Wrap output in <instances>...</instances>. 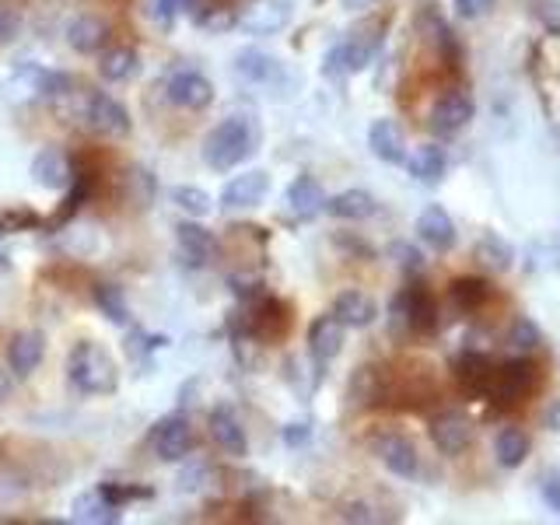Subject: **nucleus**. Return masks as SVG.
I'll return each mask as SVG.
<instances>
[{"label": "nucleus", "mask_w": 560, "mask_h": 525, "mask_svg": "<svg viewBox=\"0 0 560 525\" xmlns=\"http://www.w3.org/2000/svg\"><path fill=\"white\" fill-rule=\"evenodd\" d=\"M95 490L109 504H116V508H122L127 501H148L151 498V490L148 487H137V483H98Z\"/></svg>", "instance_id": "33"}, {"label": "nucleus", "mask_w": 560, "mask_h": 525, "mask_svg": "<svg viewBox=\"0 0 560 525\" xmlns=\"http://www.w3.org/2000/svg\"><path fill=\"white\" fill-rule=\"evenodd\" d=\"M98 74L102 81H133L140 74V52L133 46H113V49H102L98 52Z\"/></svg>", "instance_id": "25"}, {"label": "nucleus", "mask_w": 560, "mask_h": 525, "mask_svg": "<svg viewBox=\"0 0 560 525\" xmlns=\"http://www.w3.org/2000/svg\"><path fill=\"white\" fill-rule=\"evenodd\" d=\"M343 350V323L337 319V315H319L312 326H308V354L312 361L326 368L332 358H340Z\"/></svg>", "instance_id": "16"}, {"label": "nucleus", "mask_w": 560, "mask_h": 525, "mask_svg": "<svg viewBox=\"0 0 560 525\" xmlns=\"http://www.w3.org/2000/svg\"><path fill=\"white\" fill-rule=\"evenodd\" d=\"M84 119H88V127H92L98 137H113V140L130 137V130H133L130 113L122 109V105L113 95H105V92H92V95H88V102H84Z\"/></svg>", "instance_id": "6"}, {"label": "nucleus", "mask_w": 560, "mask_h": 525, "mask_svg": "<svg viewBox=\"0 0 560 525\" xmlns=\"http://www.w3.org/2000/svg\"><path fill=\"white\" fill-rule=\"evenodd\" d=\"M270 192V175L262 168H249L235 175V179H228V186L221 189V210H253L267 200Z\"/></svg>", "instance_id": "11"}, {"label": "nucleus", "mask_w": 560, "mask_h": 525, "mask_svg": "<svg viewBox=\"0 0 560 525\" xmlns=\"http://www.w3.org/2000/svg\"><path fill=\"white\" fill-rule=\"evenodd\" d=\"M332 315L343 323V329H364L375 323L378 305H375V298L364 291H343L337 294V302H332Z\"/></svg>", "instance_id": "23"}, {"label": "nucleus", "mask_w": 560, "mask_h": 525, "mask_svg": "<svg viewBox=\"0 0 560 525\" xmlns=\"http://www.w3.org/2000/svg\"><path fill=\"white\" fill-rule=\"evenodd\" d=\"M32 183L39 189H67L70 179H74V165H70V158L57 148H43L39 154L32 158Z\"/></svg>", "instance_id": "17"}, {"label": "nucleus", "mask_w": 560, "mask_h": 525, "mask_svg": "<svg viewBox=\"0 0 560 525\" xmlns=\"http://www.w3.org/2000/svg\"><path fill=\"white\" fill-rule=\"evenodd\" d=\"M494 4H498V0H452L455 14L466 18V22H477V18L490 14V11H494Z\"/></svg>", "instance_id": "39"}, {"label": "nucleus", "mask_w": 560, "mask_h": 525, "mask_svg": "<svg viewBox=\"0 0 560 525\" xmlns=\"http://www.w3.org/2000/svg\"><path fill=\"white\" fill-rule=\"evenodd\" d=\"M235 70L253 84H277L280 78H284L280 60L270 57V52H262V49H242L235 57Z\"/></svg>", "instance_id": "26"}, {"label": "nucleus", "mask_w": 560, "mask_h": 525, "mask_svg": "<svg viewBox=\"0 0 560 525\" xmlns=\"http://www.w3.org/2000/svg\"><path fill=\"white\" fill-rule=\"evenodd\" d=\"M259 144V130L249 116H228L203 137V162L214 172H232L249 162Z\"/></svg>", "instance_id": "1"}, {"label": "nucleus", "mask_w": 560, "mask_h": 525, "mask_svg": "<svg viewBox=\"0 0 560 525\" xmlns=\"http://www.w3.org/2000/svg\"><path fill=\"white\" fill-rule=\"evenodd\" d=\"M43 354H46V337L39 329H22L14 332L11 343H8V364L18 378H28L35 368L43 364Z\"/></svg>", "instance_id": "19"}, {"label": "nucleus", "mask_w": 560, "mask_h": 525, "mask_svg": "<svg viewBox=\"0 0 560 525\" xmlns=\"http://www.w3.org/2000/svg\"><path fill=\"white\" fill-rule=\"evenodd\" d=\"M417 238L428 245V249L434 253H448L452 245H455V224L448 218V210L445 207H424L420 210V218H417Z\"/></svg>", "instance_id": "21"}, {"label": "nucleus", "mask_w": 560, "mask_h": 525, "mask_svg": "<svg viewBox=\"0 0 560 525\" xmlns=\"http://www.w3.org/2000/svg\"><path fill=\"white\" fill-rule=\"evenodd\" d=\"M378 210L375 197L368 189H343L337 197H326V214L340 221H364Z\"/></svg>", "instance_id": "27"}, {"label": "nucleus", "mask_w": 560, "mask_h": 525, "mask_svg": "<svg viewBox=\"0 0 560 525\" xmlns=\"http://www.w3.org/2000/svg\"><path fill=\"white\" fill-rule=\"evenodd\" d=\"M165 98L172 105H179V109L200 113L214 102V84H210V78H203L200 70H175L165 84Z\"/></svg>", "instance_id": "9"}, {"label": "nucleus", "mask_w": 560, "mask_h": 525, "mask_svg": "<svg viewBox=\"0 0 560 525\" xmlns=\"http://www.w3.org/2000/svg\"><path fill=\"white\" fill-rule=\"evenodd\" d=\"M448 294H452V302L455 305H463V308H477V305H483L487 302V284L483 280H477V277H459L455 284L448 288Z\"/></svg>", "instance_id": "32"}, {"label": "nucleus", "mask_w": 560, "mask_h": 525, "mask_svg": "<svg viewBox=\"0 0 560 525\" xmlns=\"http://www.w3.org/2000/svg\"><path fill=\"white\" fill-rule=\"evenodd\" d=\"M175 242H179L183 259L189 262V267H197V270L207 267V262L218 256V242H214V235H210L207 228L197 224V221L175 224Z\"/></svg>", "instance_id": "20"}, {"label": "nucleus", "mask_w": 560, "mask_h": 525, "mask_svg": "<svg viewBox=\"0 0 560 525\" xmlns=\"http://www.w3.org/2000/svg\"><path fill=\"white\" fill-rule=\"evenodd\" d=\"M308 434H312V431H308L305 420H302V424H288V428H284V442H288L291 448H294V445H305V442H308Z\"/></svg>", "instance_id": "42"}, {"label": "nucleus", "mask_w": 560, "mask_h": 525, "mask_svg": "<svg viewBox=\"0 0 560 525\" xmlns=\"http://www.w3.org/2000/svg\"><path fill=\"white\" fill-rule=\"evenodd\" d=\"M18 32H22V14H18V8L8 4V0H0V46L14 43Z\"/></svg>", "instance_id": "35"}, {"label": "nucleus", "mask_w": 560, "mask_h": 525, "mask_svg": "<svg viewBox=\"0 0 560 525\" xmlns=\"http://www.w3.org/2000/svg\"><path fill=\"white\" fill-rule=\"evenodd\" d=\"M95 305L102 308V315L116 326H127L130 323V305H127V294L116 284H95Z\"/></svg>", "instance_id": "30"}, {"label": "nucleus", "mask_w": 560, "mask_h": 525, "mask_svg": "<svg viewBox=\"0 0 560 525\" xmlns=\"http://www.w3.org/2000/svg\"><path fill=\"white\" fill-rule=\"evenodd\" d=\"M291 0H249L235 14V25L245 35H277L280 28L291 25Z\"/></svg>", "instance_id": "7"}, {"label": "nucleus", "mask_w": 560, "mask_h": 525, "mask_svg": "<svg viewBox=\"0 0 560 525\" xmlns=\"http://www.w3.org/2000/svg\"><path fill=\"white\" fill-rule=\"evenodd\" d=\"M70 518L88 522V525H116L119 508L105 501L98 490H88V494H78L74 504H70Z\"/></svg>", "instance_id": "28"}, {"label": "nucleus", "mask_w": 560, "mask_h": 525, "mask_svg": "<svg viewBox=\"0 0 560 525\" xmlns=\"http://www.w3.org/2000/svg\"><path fill=\"white\" fill-rule=\"evenodd\" d=\"M8 393H11V375L4 372V368H0V407H4Z\"/></svg>", "instance_id": "43"}, {"label": "nucleus", "mask_w": 560, "mask_h": 525, "mask_svg": "<svg viewBox=\"0 0 560 525\" xmlns=\"http://www.w3.org/2000/svg\"><path fill=\"white\" fill-rule=\"evenodd\" d=\"M340 518H343V522H378L375 508H372V504H364V501H350V504H343Z\"/></svg>", "instance_id": "40"}, {"label": "nucleus", "mask_w": 560, "mask_h": 525, "mask_svg": "<svg viewBox=\"0 0 560 525\" xmlns=\"http://www.w3.org/2000/svg\"><path fill=\"white\" fill-rule=\"evenodd\" d=\"M207 424H210V438H214V445L224 455H232V459H245V455H249V438H245L242 420L228 402H218V407L210 410Z\"/></svg>", "instance_id": "12"}, {"label": "nucleus", "mask_w": 560, "mask_h": 525, "mask_svg": "<svg viewBox=\"0 0 560 525\" xmlns=\"http://www.w3.org/2000/svg\"><path fill=\"white\" fill-rule=\"evenodd\" d=\"M183 8H179V0H154V18L162 22L165 28L175 22V14H179Z\"/></svg>", "instance_id": "41"}, {"label": "nucleus", "mask_w": 560, "mask_h": 525, "mask_svg": "<svg viewBox=\"0 0 560 525\" xmlns=\"http://www.w3.org/2000/svg\"><path fill=\"white\" fill-rule=\"evenodd\" d=\"M389 256L396 259V267L402 270V273H417L420 267H424V256H420L413 245H407V242H396L393 249H389Z\"/></svg>", "instance_id": "36"}, {"label": "nucleus", "mask_w": 560, "mask_h": 525, "mask_svg": "<svg viewBox=\"0 0 560 525\" xmlns=\"http://www.w3.org/2000/svg\"><path fill=\"white\" fill-rule=\"evenodd\" d=\"M539 498H542V504L550 508V512L560 515V469L542 472V480H539Z\"/></svg>", "instance_id": "37"}, {"label": "nucleus", "mask_w": 560, "mask_h": 525, "mask_svg": "<svg viewBox=\"0 0 560 525\" xmlns=\"http://www.w3.org/2000/svg\"><path fill=\"white\" fill-rule=\"evenodd\" d=\"M291 326L288 305L277 302V298H253L249 308H245V332L256 340H280Z\"/></svg>", "instance_id": "8"}, {"label": "nucleus", "mask_w": 560, "mask_h": 525, "mask_svg": "<svg viewBox=\"0 0 560 525\" xmlns=\"http://www.w3.org/2000/svg\"><path fill=\"white\" fill-rule=\"evenodd\" d=\"M529 455V434L518 428H501L494 438V459L504 469H518Z\"/></svg>", "instance_id": "29"}, {"label": "nucleus", "mask_w": 560, "mask_h": 525, "mask_svg": "<svg viewBox=\"0 0 560 525\" xmlns=\"http://www.w3.org/2000/svg\"><path fill=\"white\" fill-rule=\"evenodd\" d=\"M431 442L442 455H459L472 445V420L459 410L438 413L431 420Z\"/></svg>", "instance_id": "14"}, {"label": "nucleus", "mask_w": 560, "mask_h": 525, "mask_svg": "<svg viewBox=\"0 0 560 525\" xmlns=\"http://www.w3.org/2000/svg\"><path fill=\"white\" fill-rule=\"evenodd\" d=\"M480 256L490 262V267H498V270H508L512 267V249L501 242V238H494V235H487L483 242H480Z\"/></svg>", "instance_id": "34"}, {"label": "nucleus", "mask_w": 560, "mask_h": 525, "mask_svg": "<svg viewBox=\"0 0 560 525\" xmlns=\"http://www.w3.org/2000/svg\"><path fill=\"white\" fill-rule=\"evenodd\" d=\"M378 49H382V25L368 22V25L354 28L343 43H337L326 52V67L323 70L332 78L361 74L364 67H372V60L378 57Z\"/></svg>", "instance_id": "3"}, {"label": "nucleus", "mask_w": 560, "mask_h": 525, "mask_svg": "<svg viewBox=\"0 0 560 525\" xmlns=\"http://www.w3.org/2000/svg\"><path fill=\"white\" fill-rule=\"evenodd\" d=\"M172 203L183 210L189 218H207L214 214V197L200 186H175L172 189Z\"/></svg>", "instance_id": "31"}, {"label": "nucleus", "mask_w": 560, "mask_h": 525, "mask_svg": "<svg viewBox=\"0 0 560 525\" xmlns=\"http://www.w3.org/2000/svg\"><path fill=\"white\" fill-rule=\"evenodd\" d=\"M67 378L84 396H109L119 385V364L116 358L95 340H81L67 354Z\"/></svg>", "instance_id": "2"}, {"label": "nucleus", "mask_w": 560, "mask_h": 525, "mask_svg": "<svg viewBox=\"0 0 560 525\" xmlns=\"http://www.w3.org/2000/svg\"><path fill=\"white\" fill-rule=\"evenodd\" d=\"M8 267V253L4 249H0V270H4Z\"/></svg>", "instance_id": "44"}, {"label": "nucleus", "mask_w": 560, "mask_h": 525, "mask_svg": "<svg viewBox=\"0 0 560 525\" xmlns=\"http://www.w3.org/2000/svg\"><path fill=\"white\" fill-rule=\"evenodd\" d=\"M539 326L533 323V319H518L515 323V329H512V343L518 347V350H536L539 347Z\"/></svg>", "instance_id": "38"}, {"label": "nucleus", "mask_w": 560, "mask_h": 525, "mask_svg": "<svg viewBox=\"0 0 560 525\" xmlns=\"http://www.w3.org/2000/svg\"><path fill=\"white\" fill-rule=\"evenodd\" d=\"M284 203H288L291 218L312 221L326 210V189L319 186V179H312V175H298L284 192Z\"/></svg>", "instance_id": "18"}, {"label": "nucleus", "mask_w": 560, "mask_h": 525, "mask_svg": "<svg viewBox=\"0 0 560 525\" xmlns=\"http://www.w3.org/2000/svg\"><path fill=\"white\" fill-rule=\"evenodd\" d=\"M151 442H154L158 459L183 463V459H189V452L197 448V434H192V424L186 413H168L165 420H158Z\"/></svg>", "instance_id": "5"}, {"label": "nucleus", "mask_w": 560, "mask_h": 525, "mask_svg": "<svg viewBox=\"0 0 560 525\" xmlns=\"http://www.w3.org/2000/svg\"><path fill=\"white\" fill-rule=\"evenodd\" d=\"M402 165H407V172L413 175L417 183L438 186L445 179V172H448V154H445L442 144H420Z\"/></svg>", "instance_id": "24"}, {"label": "nucleus", "mask_w": 560, "mask_h": 525, "mask_svg": "<svg viewBox=\"0 0 560 525\" xmlns=\"http://www.w3.org/2000/svg\"><path fill=\"white\" fill-rule=\"evenodd\" d=\"M389 326L393 329H413V332H431L438 326V315H434V302L424 288H402L393 305H389Z\"/></svg>", "instance_id": "4"}, {"label": "nucleus", "mask_w": 560, "mask_h": 525, "mask_svg": "<svg viewBox=\"0 0 560 525\" xmlns=\"http://www.w3.org/2000/svg\"><path fill=\"white\" fill-rule=\"evenodd\" d=\"M368 148L385 165H402L407 162V133L396 119H375L368 127Z\"/></svg>", "instance_id": "15"}, {"label": "nucleus", "mask_w": 560, "mask_h": 525, "mask_svg": "<svg viewBox=\"0 0 560 525\" xmlns=\"http://www.w3.org/2000/svg\"><path fill=\"white\" fill-rule=\"evenodd\" d=\"M472 113H477V105H472V98L466 92H445L431 105L428 122H431V130L438 137H455V133H463L469 127Z\"/></svg>", "instance_id": "10"}, {"label": "nucleus", "mask_w": 560, "mask_h": 525, "mask_svg": "<svg viewBox=\"0 0 560 525\" xmlns=\"http://www.w3.org/2000/svg\"><path fill=\"white\" fill-rule=\"evenodd\" d=\"M375 455L382 459V466L393 472V477L413 480L417 472H420L417 445L410 442V438H402V434H382V438H375Z\"/></svg>", "instance_id": "13"}, {"label": "nucleus", "mask_w": 560, "mask_h": 525, "mask_svg": "<svg viewBox=\"0 0 560 525\" xmlns=\"http://www.w3.org/2000/svg\"><path fill=\"white\" fill-rule=\"evenodd\" d=\"M105 43H109V25L102 22L95 14H78L67 22V46L74 52H84V57H92V52H102Z\"/></svg>", "instance_id": "22"}]
</instances>
